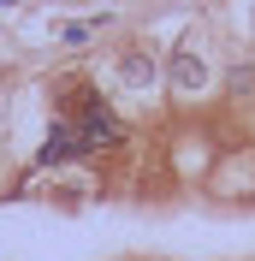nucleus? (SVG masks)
Returning <instances> with one entry per match:
<instances>
[{
	"mask_svg": "<svg viewBox=\"0 0 255 261\" xmlns=\"http://www.w3.org/2000/svg\"><path fill=\"white\" fill-rule=\"evenodd\" d=\"M172 77H178V89H190V83H202V60H196V54H178Z\"/></svg>",
	"mask_w": 255,
	"mask_h": 261,
	"instance_id": "f03ea898",
	"label": "nucleus"
},
{
	"mask_svg": "<svg viewBox=\"0 0 255 261\" xmlns=\"http://www.w3.org/2000/svg\"><path fill=\"white\" fill-rule=\"evenodd\" d=\"M71 154H83V130H78V125H54V130H48V148H42V166L71 161Z\"/></svg>",
	"mask_w": 255,
	"mask_h": 261,
	"instance_id": "f257e3e1",
	"label": "nucleus"
}]
</instances>
